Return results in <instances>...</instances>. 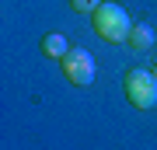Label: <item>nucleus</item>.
I'll use <instances>...</instances> for the list:
<instances>
[{"mask_svg":"<svg viewBox=\"0 0 157 150\" xmlns=\"http://www.w3.org/2000/svg\"><path fill=\"white\" fill-rule=\"evenodd\" d=\"M101 4H105V0H70V11H77V14H94Z\"/></svg>","mask_w":157,"mask_h":150,"instance_id":"423d86ee","label":"nucleus"},{"mask_svg":"<svg viewBox=\"0 0 157 150\" xmlns=\"http://www.w3.org/2000/svg\"><path fill=\"white\" fill-rule=\"evenodd\" d=\"M63 67V77H67L73 87H91L98 77V67H94V56L87 49H80V45H70V52L59 60Z\"/></svg>","mask_w":157,"mask_h":150,"instance_id":"7ed1b4c3","label":"nucleus"},{"mask_svg":"<svg viewBox=\"0 0 157 150\" xmlns=\"http://www.w3.org/2000/svg\"><path fill=\"white\" fill-rule=\"evenodd\" d=\"M154 42H157V35H154V28L140 21V25H133V32H129V45H133L136 52H147V49H154Z\"/></svg>","mask_w":157,"mask_h":150,"instance_id":"39448f33","label":"nucleus"},{"mask_svg":"<svg viewBox=\"0 0 157 150\" xmlns=\"http://www.w3.org/2000/svg\"><path fill=\"white\" fill-rule=\"evenodd\" d=\"M91 25H94L98 39L108 42V45L129 42V32H133V21H129L126 7H122V4H112V0H105V4L91 14Z\"/></svg>","mask_w":157,"mask_h":150,"instance_id":"f257e3e1","label":"nucleus"},{"mask_svg":"<svg viewBox=\"0 0 157 150\" xmlns=\"http://www.w3.org/2000/svg\"><path fill=\"white\" fill-rule=\"evenodd\" d=\"M39 49H42V56H45V60H63V56L70 52V42L63 39V35H56V32H49V35H42Z\"/></svg>","mask_w":157,"mask_h":150,"instance_id":"20e7f679","label":"nucleus"},{"mask_svg":"<svg viewBox=\"0 0 157 150\" xmlns=\"http://www.w3.org/2000/svg\"><path fill=\"white\" fill-rule=\"evenodd\" d=\"M122 91H126V98H129V105H133V108L150 112V108L157 105V73L143 70V67L126 70V77H122Z\"/></svg>","mask_w":157,"mask_h":150,"instance_id":"f03ea898","label":"nucleus"}]
</instances>
